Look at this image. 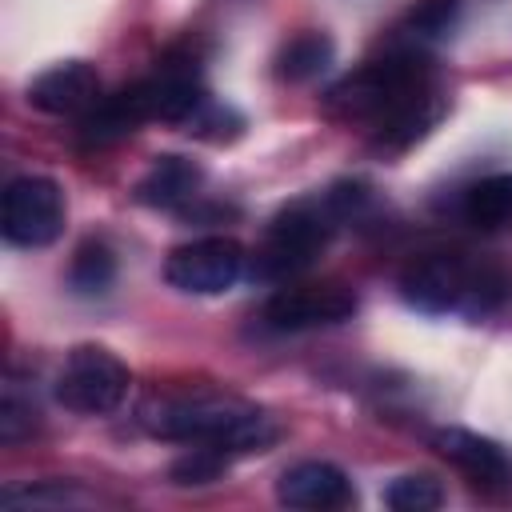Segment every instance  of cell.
<instances>
[{
    "mask_svg": "<svg viewBox=\"0 0 512 512\" xmlns=\"http://www.w3.org/2000/svg\"><path fill=\"white\" fill-rule=\"evenodd\" d=\"M228 456L224 452H216V448H200V444H192L172 468H168V476L176 480V484H212L220 472H228Z\"/></svg>",
    "mask_w": 512,
    "mask_h": 512,
    "instance_id": "d6986e66",
    "label": "cell"
},
{
    "mask_svg": "<svg viewBox=\"0 0 512 512\" xmlns=\"http://www.w3.org/2000/svg\"><path fill=\"white\" fill-rule=\"evenodd\" d=\"M368 200V188L356 180H340L316 196L292 200L288 208H280L268 228L264 240L252 252V280H272L284 284L292 276H300L304 268H312V260L328 248V240L336 236L340 224H348Z\"/></svg>",
    "mask_w": 512,
    "mask_h": 512,
    "instance_id": "3957f363",
    "label": "cell"
},
{
    "mask_svg": "<svg viewBox=\"0 0 512 512\" xmlns=\"http://www.w3.org/2000/svg\"><path fill=\"white\" fill-rule=\"evenodd\" d=\"M356 312V292L344 284H288L276 288L264 308L260 320L272 332H304V328H328V324H344Z\"/></svg>",
    "mask_w": 512,
    "mask_h": 512,
    "instance_id": "9c48e42d",
    "label": "cell"
},
{
    "mask_svg": "<svg viewBox=\"0 0 512 512\" xmlns=\"http://www.w3.org/2000/svg\"><path fill=\"white\" fill-rule=\"evenodd\" d=\"M332 56H336L332 36L308 28V32L288 36V40L280 44V52H276L272 64H276V76H280V80H288V84H304V80H316V76L332 64Z\"/></svg>",
    "mask_w": 512,
    "mask_h": 512,
    "instance_id": "5bb4252c",
    "label": "cell"
},
{
    "mask_svg": "<svg viewBox=\"0 0 512 512\" xmlns=\"http://www.w3.org/2000/svg\"><path fill=\"white\" fill-rule=\"evenodd\" d=\"M140 428L156 440H180L216 448L228 460L264 452L276 440V424L264 408L224 396V392H180V396H156L140 408Z\"/></svg>",
    "mask_w": 512,
    "mask_h": 512,
    "instance_id": "7a4b0ae2",
    "label": "cell"
},
{
    "mask_svg": "<svg viewBox=\"0 0 512 512\" xmlns=\"http://www.w3.org/2000/svg\"><path fill=\"white\" fill-rule=\"evenodd\" d=\"M324 108L340 120H364L380 144L404 148L420 140L440 116L436 68L416 44L392 48L336 80L324 92Z\"/></svg>",
    "mask_w": 512,
    "mask_h": 512,
    "instance_id": "6da1fadb",
    "label": "cell"
},
{
    "mask_svg": "<svg viewBox=\"0 0 512 512\" xmlns=\"http://www.w3.org/2000/svg\"><path fill=\"white\" fill-rule=\"evenodd\" d=\"M100 100V76L88 60H64L52 64L48 72H40L28 84V104L36 112L48 116H72V112H88Z\"/></svg>",
    "mask_w": 512,
    "mask_h": 512,
    "instance_id": "7c38bea8",
    "label": "cell"
},
{
    "mask_svg": "<svg viewBox=\"0 0 512 512\" xmlns=\"http://www.w3.org/2000/svg\"><path fill=\"white\" fill-rule=\"evenodd\" d=\"M400 296L428 316L488 312L504 296V276L460 252H420L400 272Z\"/></svg>",
    "mask_w": 512,
    "mask_h": 512,
    "instance_id": "277c9868",
    "label": "cell"
},
{
    "mask_svg": "<svg viewBox=\"0 0 512 512\" xmlns=\"http://www.w3.org/2000/svg\"><path fill=\"white\" fill-rule=\"evenodd\" d=\"M128 88H132V100L144 120H168V124H188L200 112V104L208 100L204 84H200L196 56H176V52H168L156 64V72H148L144 80H136Z\"/></svg>",
    "mask_w": 512,
    "mask_h": 512,
    "instance_id": "ba28073f",
    "label": "cell"
},
{
    "mask_svg": "<svg viewBox=\"0 0 512 512\" xmlns=\"http://www.w3.org/2000/svg\"><path fill=\"white\" fill-rule=\"evenodd\" d=\"M132 384L128 364L100 348V344H76L56 376V400L76 416H108L124 404Z\"/></svg>",
    "mask_w": 512,
    "mask_h": 512,
    "instance_id": "5b68a950",
    "label": "cell"
},
{
    "mask_svg": "<svg viewBox=\"0 0 512 512\" xmlns=\"http://www.w3.org/2000/svg\"><path fill=\"white\" fill-rule=\"evenodd\" d=\"M36 416H40L36 404H32V400H20V392L8 384V392H4V400H0V440H4V444H16V440L32 436Z\"/></svg>",
    "mask_w": 512,
    "mask_h": 512,
    "instance_id": "ffe728a7",
    "label": "cell"
},
{
    "mask_svg": "<svg viewBox=\"0 0 512 512\" xmlns=\"http://www.w3.org/2000/svg\"><path fill=\"white\" fill-rule=\"evenodd\" d=\"M204 184V168L188 156H156L148 164V172L136 180V200L148 208H184L188 200H196Z\"/></svg>",
    "mask_w": 512,
    "mask_h": 512,
    "instance_id": "4fadbf2b",
    "label": "cell"
},
{
    "mask_svg": "<svg viewBox=\"0 0 512 512\" xmlns=\"http://www.w3.org/2000/svg\"><path fill=\"white\" fill-rule=\"evenodd\" d=\"M460 212L476 228H512V172H492L464 188Z\"/></svg>",
    "mask_w": 512,
    "mask_h": 512,
    "instance_id": "9a60e30c",
    "label": "cell"
},
{
    "mask_svg": "<svg viewBox=\"0 0 512 512\" xmlns=\"http://www.w3.org/2000/svg\"><path fill=\"white\" fill-rule=\"evenodd\" d=\"M384 504L392 512H432L444 504V484L428 472H408L384 488Z\"/></svg>",
    "mask_w": 512,
    "mask_h": 512,
    "instance_id": "ac0fdd59",
    "label": "cell"
},
{
    "mask_svg": "<svg viewBox=\"0 0 512 512\" xmlns=\"http://www.w3.org/2000/svg\"><path fill=\"white\" fill-rule=\"evenodd\" d=\"M116 280V256L104 240H84L68 264V288L76 296H104Z\"/></svg>",
    "mask_w": 512,
    "mask_h": 512,
    "instance_id": "2e32d148",
    "label": "cell"
},
{
    "mask_svg": "<svg viewBox=\"0 0 512 512\" xmlns=\"http://www.w3.org/2000/svg\"><path fill=\"white\" fill-rule=\"evenodd\" d=\"M432 448L452 468H460L476 488H508L512 484V460L488 436H476L468 428H436Z\"/></svg>",
    "mask_w": 512,
    "mask_h": 512,
    "instance_id": "8fae6325",
    "label": "cell"
},
{
    "mask_svg": "<svg viewBox=\"0 0 512 512\" xmlns=\"http://www.w3.org/2000/svg\"><path fill=\"white\" fill-rule=\"evenodd\" d=\"M276 500L288 508H308V512H328V508H348L356 504V488L348 472L332 460H300L280 472L276 480Z\"/></svg>",
    "mask_w": 512,
    "mask_h": 512,
    "instance_id": "30bf717a",
    "label": "cell"
},
{
    "mask_svg": "<svg viewBox=\"0 0 512 512\" xmlns=\"http://www.w3.org/2000/svg\"><path fill=\"white\" fill-rule=\"evenodd\" d=\"M64 188L52 176H16L4 188L0 228L16 248H48L64 232Z\"/></svg>",
    "mask_w": 512,
    "mask_h": 512,
    "instance_id": "8992f818",
    "label": "cell"
},
{
    "mask_svg": "<svg viewBox=\"0 0 512 512\" xmlns=\"http://www.w3.org/2000/svg\"><path fill=\"white\" fill-rule=\"evenodd\" d=\"M460 8L464 0H412V8L404 12V32L412 36V44L444 40L460 24Z\"/></svg>",
    "mask_w": 512,
    "mask_h": 512,
    "instance_id": "e0dca14e",
    "label": "cell"
},
{
    "mask_svg": "<svg viewBox=\"0 0 512 512\" xmlns=\"http://www.w3.org/2000/svg\"><path fill=\"white\" fill-rule=\"evenodd\" d=\"M248 268V252L232 236H200L168 252L164 280L188 296H220Z\"/></svg>",
    "mask_w": 512,
    "mask_h": 512,
    "instance_id": "52a82bcc",
    "label": "cell"
}]
</instances>
